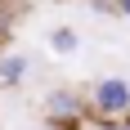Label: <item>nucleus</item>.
Wrapping results in <instances>:
<instances>
[{"label":"nucleus","mask_w":130,"mask_h":130,"mask_svg":"<svg viewBox=\"0 0 130 130\" xmlns=\"http://www.w3.org/2000/svg\"><path fill=\"white\" fill-rule=\"evenodd\" d=\"M94 108H99L103 117L130 112V81L126 76H103L99 85H94Z\"/></svg>","instance_id":"f257e3e1"},{"label":"nucleus","mask_w":130,"mask_h":130,"mask_svg":"<svg viewBox=\"0 0 130 130\" xmlns=\"http://www.w3.org/2000/svg\"><path fill=\"white\" fill-rule=\"evenodd\" d=\"M45 112H50V121H54V126H63V121H81L85 103H81L72 90H54L50 99H45Z\"/></svg>","instance_id":"f03ea898"},{"label":"nucleus","mask_w":130,"mask_h":130,"mask_svg":"<svg viewBox=\"0 0 130 130\" xmlns=\"http://www.w3.org/2000/svg\"><path fill=\"white\" fill-rule=\"evenodd\" d=\"M23 76H27V58L23 54H0V81L5 85H18Z\"/></svg>","instance_id":"7ed1b4c3"},{"label":"nucleus","mask_w":130,"mask_h":130,"mask_svg":"<svg viewBox=\"0 0 130 130\" xmlns=\"http://www.w3.org/2000/svg\"><path fill=\"white\" fill-rule=\"evenodd\" d=\"M76 45H81V40H76L72 27H54V31H50V50L54 54H76Z\"/></svg>","instance_id":"20e7f679"},{"label":"nucleus","mask_w":130,"mask_h":130,"mask_svg":"<svg viewBox=\"0 0 130 130\" xmlns=\"http://www.w3.org/2000/svg\"><path fill=\"white\" fill-rule=\"evenodd\" d=\"M117 9H121V13H126V18H130V0H117Z\"/></svg>","instance_id":"39448f33"},{"label":"nucleus","mask_w":130,"mask_h":130,"mask_svg":"<svg viewBox=\"0 0 130 130\" xmlns=\"http://www.w3.org/2000/svg\"><path fill=\"white\" fill-rule=\"evenodd\" d=\"M103 130H130V126H103Z\"/></svg>","instance_id":"423d86ee"}]
</instances>
